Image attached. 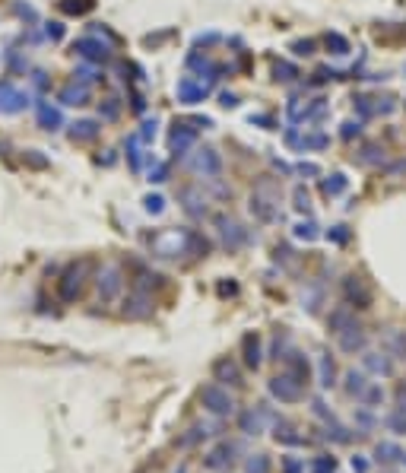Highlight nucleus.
Wrapping results in <instances>:
<instances>
[{
	"instance_id": "obj_1",
	"label": "nucleus",
	"mask_w": 406,
	"mask_h": 473,
	"mask_svg": "<svg viewBox=\"0 0 406 473\" xmlns=\"http://www.w3.org/2000/svg\"><path fill=\"white\" fill-rule=\"evenodd\" d=\"M200 403H203V410H207L209 416H216V419H228V416H235V400H232V394H228L222 384H203V388H200Z\"/></svg>"
},
{
	"instance_id": "obj_2",
	"label": "nucleus",
	"mask_w": 406,
	"mask_h": 473,
	"mask_svg": "<svg viewBox=\"0 0 406 473\" xmlns=\"http://www.w3.org/2000/svg\"><path fill=\"white\" fill-rule=\"evenodd\" d=\"M235 454H238V445L235 441H216L207 454H203V467L209 473H226L228 467L235 464Z\"/></svg>"
},
{
	"instance_id": "obj_3",
	"label": "nucleus",
	"mask_w": 406,
	"mask_h": 473,
	"mask_svg": "<svg viewBox=\"0 0 406 473\" xmlns=\"http://www.w3.org/2000/svg\"><path fill=\"white\" fill-rule=\"evenodd\" d=\"M266 419H273V413L264 407V403H257V407H245V410L238 413V432H245V435H251V438H257V435H264Z\"/></svg>"
},
{
	"instance_id": "obj_4",
	"label": "nucleus",
	"mask_w": 406,
	"mask_h": 473,
	"mask_svg": "<svg viewBox=\"0 0 406 473\" xmlns=\"http://www.w3.org/2000/svg\"><path fill=\"white\" fill-rule=\"evenodd\" d=\"M270 394L276 397L279 403H295V400H302V394H304V384H298L295 378L285 371V375H276V378H270Z\"/></svg>"
},
{
	"instance_id": "obj_5",
	"label": "nucleus",
	"mask_w": 406,
	"mask_h": 473,
	"mask_svg": "<svg viewBox=\"0 0 406 473\" xmlns=\"http://www.w3.org/2000/svg\"><path fill=\"white\" fill-rule=\"evenodd\" d=\"M283 362H285V369H289V375L295 378L298 384H308V381H311V365H308V359H304L298 350L285 352V356H283Z\"/></svg>"
},
{
	"instance_id": "obj_6",
	"label": "nucleus",
	"mask_w": 406,
	"mask_h": 473,
	"mask_svg": "<svg viewBox=\"0 0 406 473\" xmlns=\"http://www.w3.org/2000/svg\"><path fill=\"white\" fill-rule=\"evenodd\" d=\"M273 441H276V445H285V448L304 445V438L298 435V429L285 419H273Z\"/></svg>"
},
{
	"instance_id": "obj_7",
	"label": "nucleus",
	"mask_w": 406,
	"mask_h": 473,
	"mask_svg": "<svg viewBox=\"0 0 406 473\" xmlns=\"http://www.w3.org/2000/svg\"><path fill=\"white\" fill-rule=\"evenodd\" d=\"M403 448L397 445V441H378L374 445V460H378L381 467H390V464H400L403 460Z\"/></svg>"
},
{
	"instance_id": "obj_8",
	"label": "nucleus",
	"mask_w": 406,
	"mask_h": 473,
	"mask_svg": "<svg viewBox=\"0 0 406 473\" xmlns=\"http://www.w3.org/2000/svg\"><path fill=\"white\" fill-rule=\"evenodd\" d=\"M82 274H86V264H80V267H70V270H67V276H63V283H61V295H63L67 302L80 295V289H82Z\"/></svg>"
},
{
	"instance_id": "obj_9",
	"label": "nucleus",
	"mask_w": 406,
	"mask_h": 473,
	"mask_svg": "<svg viewBox=\"0 0 406 473\" xmlns=\"http://www.w3.org/2000/svg\"><path fill=\"white\" fill-rule=\"evenodd\" d=\"M324 438L333 441V445H349V441H352V429L343 426V422L333 416V419L324 422Z\"/></svg>"
},
{
	"instance_id": "obj_10",
	"label": "nucleus",
	"mask_w": 406,
	"mask_h": 473,
	"mask_svg": "<svg viewBox=\"0 0 406 473\" xmlns=\"http://www.w3.org/2000/svg\"><path fill=\"white\" fill-rule=\"evenodd\" d=\"M213 378H216V381L241 384V371H238V365H235L232 359H219V362L213 365Z\"/></svg>"
},
{
	"instance_id": "obj_11",
	"label": "nucleus",
	"mask_w": 406,
	"mask_h": 473,
	"mask_svg": "<svg viewBox=\"0 0 406 473\" xmlns=\"http://www.w3.org/2000/svg\"><path fill=\"white\" fill-rule=\"evenodd\" d=\"M365 333L359 331V327H349V331H343V337H340V350L343 352H362L365 350Z\"/></svg>"
},
{
	"instance_id": "obj_12",
	"label": "nucleus",
	"mask_w": 406,
	"mask_h": 473,
	"mask_svg": "<svg viewBox=\"0 0 406 473\" xmlns=\"http://www.w3.org/2000/svg\"><path fill=\"white\" fill-rule=\"evenodd\" d=\"M365 369L371 371V375H393V362L387 356H381V352H368L365 356Z\"/></svg>"
},
{
	"instance_id": "obj_13",
	"label": "nucleus",
	"mask_w": 406,
	"mask_h": 473,
	"mask_svg": "<svg viewBox=\"0 0 406 473\" xmlns=\"http://www.w3.org/2000/svg\"><path fill=\"white\" fill-rule=\"evenodd\" d=\"M368 384H371V381L365 378V371H355V369H352V371H346V384H343V388H346L349 397H355V400H359L362 391H365Z\"/></svg>"
},
{
	"instance_id": "obj_14",
	"label": "nucleus",
	"mask_w": 406,
	"mask_h": 473,
	"mask_svg": "<svg viewBox=\"0 0 406 473\" xmlns=\"http://www.w3.org/2000/svg\"><path fill=\"white\" fill-rule=\"evenodd\" d=\"M241 467H245V473H270L273 470V460H270V454L260 451V454H247Z\"/></svg>"
},
{
	"instance_id": "obj_15",
	"label": "nucleus",
	"mask_w": 406,
	"mask_h": 473,
	"mask_svg": "<svg viewBox=\"0 0 406 473\" xmlns=\"http://www.w3.org/2000/svg\"><path fill=\"white\" fill-rule=\"evenodd\" d=\"M336 467H340V460L333 454H314L308 460V473H336Z\"/></svg>"
},
{
	"instance_id": "obj_16",
	"label": "nucleus",
	"mask_w": 406,
	"mask_h": 473,
	"mask_svg": "<svg viewBox=\"0 0 406 473\" xmlns=\"http://www.w3.org/2000/svg\"><path fill=\"white\" fill-rule=\"evenodd\" d=\"M359 403L362 407H368V410H374V407H381L384 403V388H381L378 381H371L365 391H362V397H359Z\"/></svg>"
},
{
	"instance_id": "obj_17",
	"label": "nucleus",
	"mask_w": 406,
	"mask_h": 473,
	"mask_svg": "<svg viewBox=\"0 0 406 473\" xmlns=\"http://www.w3.org/2000/svg\"><path fill=\"white\" fill-rule=\"evenodd\" d=\"M245 362H247V369H260V340H257V333H251V337H245Z\"/></svg>"
},
{
	"instance_id": "obj_18",
	"label": "nucleus",
	"mask_w": 406,
	"mask_h": 473,
	"mask_svg": "<svg viewBox=\"0 0 406 473\" xmlns=\"http://www.w3.org/2000/svg\"><path fill=\"white\" fill-rule=\"evenodd\" d=\"M384 429L393 435H406V410H390V413L384 416Z\"/></svg>"
},
{
	"instance_id": "obj_19",
	"label": "nucleus",
	"mask_w": 406,
	"mask_h": 473,
	"mask_svg": "<svg viewBox=\"0 0 406 473\" xmlns=\"http://www.w3.org/2000/svg\"><path fill=\"white\" fill-rule=\"evenodd\" d=\"M317 384H321V388L336 384V365H333V359H330V356L321 359V375H317Z\"/></svg>"
},
{
	"instance_id": "obj_20",
	"label": "nucleus",
	"mask_w": 406,
	"mask_h": 473,
	"mask_svg": "<svg viewBox=\"0 0 406 473\" xmlns=\"http://www.w3.org/2000/svg\"><path fill=\"white\" fill-rule=\"evenodd\" d=\"M346 295H349L352 302H359V308H365V305H368V289L362 286V283L355 280V276L346 283Z\"/></svg>"
},
{
	"instance_id": "obj_21",
	"label": "nucleus",
	"mask_w": 406,
	"mask_h": 473,
	"mask_svg": "<svg viewBox=\"0 0 406 473\" xmlns=\"http://www.w3.org/2000/svg\"><path fill=\"white\" fill-rule=\"evenodd\" d=\"M279 470L283 473H304V460L295 457V454H283V457H279Z\"/></svg>"
},
{
	"instance_id": "obj_22",
	"label": "nucleus",
	"mask_w": 406,
	"mask_h": 473,
	"mask_svg": "<svg viewBox=\"0 0 406 473\" xmlns=\"http://www.w3.org/2000/svg\"><path fill=\"white\" fill-rule=\"evenodd\" d=\"M352 327V318H349V312H333L330 314V331H336V333H343V331H349Z\"/></svg>"
},
{
	"instance_id": "obj_23",
	"label": "nucleus",
	"mask_w": 406,
	"mask_h": 473,
	"mask_svg": "<svg viewBox=\"0 0 406 473\" xmlns=\"http://www.w3.org/2000/svg\"><path fill=\"white\" fill-rule=\"evenodd\" d=\"M99 293H102V299H114V293H118V274L114 270L105 274V283H99Z\"/></svg>"
},
{
	"instance_id": "obj_24",
	"label": "nucleus",
	"mask_w": 406,
	"mask_h": 473,
	"mask_svg": "<svg viewBox=\"0 0 406 473\" xmlns=\"http://www.w3.org/2000/svg\"><path fill=\"white\" fill-rule=\"evenodd\" d=\"M311 413H314L317 419H324V422L333 419V410H330L327 403H324V397H314V400H311Z\"/></svg>"
},
{
	"instance_id": "obj_25",
	"label": "nucleus",
	"mask_w": 406,
	"mask_h": 473,
	"mask_svg": "<svg viewBox=\"0 0 406 473\" xmlns=\"http://www.w3.org/2000/svg\"><path fill=\"white\" fill-rule=\"evenodd\" d=\"M355 426H359V429H374L371 410H368V407H359V410H355Z\"/></svg>"
},
{
	"instance_id": "obj_26",
	"label": "nucleus",
	"mask_w": 406,
	"mask_h": 473,
	"mask_svg": "<svg viewBox=\"0 0 406 473\" xmlns=\"http://www.w3.org/2000/svg\"><path fill=\"white\" fill-rule=\"evenodd\" d=\"M390 350L397 359H406V337H400V333H393L390 337Z\"/></svg>"
},
{
	"instance_id": "obj_27",
	"label": "nucleus",
	"mask_w": 406,
	"mask_h": 473,
	"mask_svg": "<svg viewBox=\"0 0 406 473\" xmlns=\"http://www.w3.org/2000/svg\"><path fill=\"white\" fill-rule=\"evenodd\" d=\"M368 467H371V464H368L365 454H355V457H352V473H368Z\"/></svg>"
},
{
	"instance_id": "obj_28",
	"label": "nucleus",
	"mask_w": 406,
	"mask_h": 473,
	"mask_svg": "<svg viewBox=\"0 0 406 473\" xmlns=\"http://www.w3.org/2000/svg\"><path fill=\"white\" fill-rule=\"evenodd\" d=\"M397 407H400V410H406V381L397 388Z\"/></svg>"
},
{
	"instance_id": "obj_29",
	"label": "nucleus",
	"mask_w": 406,
	"mask_h": 473,
	"mask_svg": "<svg viewBox=\"0 0 406 473\" xmlns=\"http://www.w3.org/2000/svg\"><path fill=\"white\" fill-rule=\"evenodd\" d=\"M175 473H187V467H178V470Z\"/></svg>"
}]
</instances>
